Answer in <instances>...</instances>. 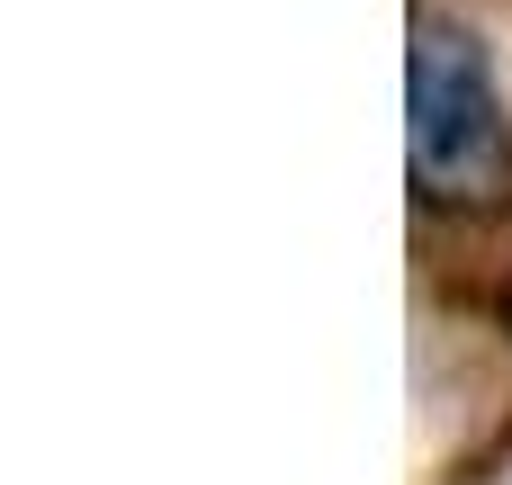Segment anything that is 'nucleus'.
Instances as JSON below:
<instances>
[{"label": "nucleus", "mask_w": 512, "mask_h": 485, "mask_svg": "<svg viewBox=\"0 0 512 485\" xmlns=\"http://www.w3.org/2000/svg\"><path fill=\"white\" fill-rule=\"evenodd\" d=\"M405 144H414V189L432 207H504L512 198V117L495 90L486 45L459 18H432L405 63Z\"/></svg>", "instance_id": "f257e3e1"}]
</instances>
